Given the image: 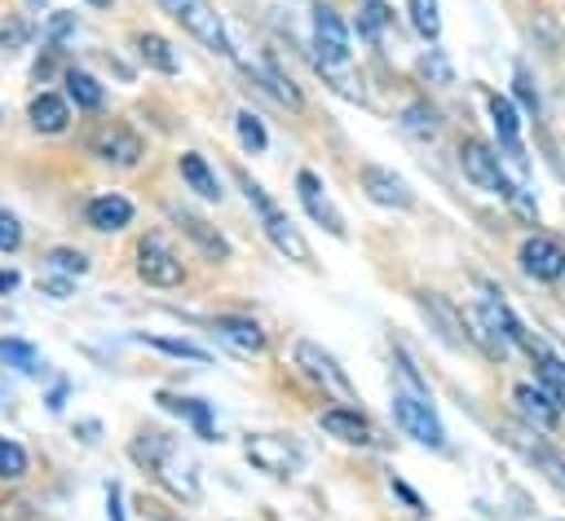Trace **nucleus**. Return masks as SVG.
<instances>
[{"label": "nucleus", "instance_id": "nucleus-28", "mask_svg": "<svg viewBox=\"0 0 565 521\" xmlns=\"http://www.w3.org/2000/svg\"><path fill=\"white\" fill-rule=\"evenodd\" d=\"M0 362L22 371V375H35L40 371V353L26 344V340H0Z\"/></svg>", "mask_w": 565, "mask_h": 521}, {"label": "nucleus", "instance_id": "nucleus-30", "mask_svg": "<svg viewBox=\"0 0 565 521\" xmlns=\"http://www.w3.org/2000/svg\"><path fill=\"white\" fill-rule=\"evenodd\" d=\"M260 79H265V88H269V93H274V97H278L282 106H291V110H300V106H305L300 88H296V84H291V79H287V75H282V71L274 66V62H269V66L260 71Z\"/></svg>", "mask_w": 565, "mask_h": 521}, {"label": "nucleus", "instance_id": "nucleus-1", "mask_svg": "<svg viewBox=\"0 0 565 521\" xmlns=\"http://www.w3.org/2000/svg\"><path fill=\"white\" fill-rule=\"evenodd\" d=\"M459 168H463V177H468L477 190L499 194V199H503V203H512L525 221H539L534 199H530L516 181H508V172H503V163H499V150H494V146H486L481 137H468V141L459 146Z\"/></svg>", "mask_w": 565, "mask_h": 521}, {"label": "nucleus", "instance_id": "nucleus-40", "mask_svg": "<svg viewBox=\"0 0 565 521\" xmlns=\"http://www.w3.org/2000/svg\"><path fill=\"white\" fill-rule=\"evenodd\" d=\"M393 495H402V499L411 503V512H428V508H424V499H419V495H415L406 481H393Z\"/></svg>", "mask_w": 565, "mask_h": 521}, {"label": "nucleus", "instance_id": "nucleus-5", "mask_svg": "<svg viewBox=\"0 0 565 521\" xmlns=\"http://www.w3.org/2000/svg\"><path fill=\"white\" fill-rule=\"evenodd\" d=\"M203 49H212V53H234V44H230V35H225V22H221V13L207 4V0H159Z\"/></svg>", "mask_w": 565, "mask_h": 521}, {"label": "nucleus", "instance_id": "nucleus-24", "mask_svg": "<svg viewBox=\"0 0 565 521\" xmlns=\"http://www.w3.org/2000/svg\"><path fill=\"white\" fill-rule=\"evenodd\" d=\"M402 132H406V137H415V141H433V137L441 132V119H437V110H433V106L411 102V106L402 110Z\"/></svg>", "mask_w": 565, "mask_h": 521}, {"label": "nucleus", "instance_id": "nucleus-45", "mask_svg": "<svg viewBox=\"0 0 565 521\" xmlns=\"http://www.w3.org/2000/svg\"><path fill=\"white\" fill-rule=\"evenodd\" d=\"M88 4H110V0H88Z\"/></svg>", "mask_w": 565, "mask_h": 521}, {"label": "nucleus", "instance_id": "nucleus-32", "mask_svg": "<svg viewBox=\"0 0 565 521\" xmlns=\"http://www.w3.org/2000/svg\"><path fill=\"white\" fill-rule=\"evenodd\" d=\"M411 26H415L424 40H437V35H441V13H437V0H411Z\"/></svg>", "mask_w": 565, "mask_h": 521}, {"label": "nucleus", "instance_id": "nucleus-19", "mask_svg": "<svg viewBox=\"0 0 565 521\" xmlns=\"http://www.w3.org/2000/svg\"><path fill=\"white\" fill-rule=\"evenodd\" d=\"M128 221H132V203L124 194H97V199H88V225L93 230L110 234V230H124Z\"/></svg>", "mask_w": 565, "mask_h": 521}, {"label": "nucleus", "instance_id": "nucleus-6", "mask_svg": "<svg viewBox=\"0 0 565 521\" xmlns=\"http://www.w3.org/2000/svg\"><path fill=\"white\" fill-rule=\"evenodd\" d=\"M313 62H318V71H331V66L349 62V31H344L340 13L327 9V4L313 9Z\"/></svg>", "mask_w": 565, "mask_h": 521}, {"label": "nucleus", "instance_id": "nucleus-44", "mask_svg": "<svg viewBox=\"0 0 565 521\" xmlns=\"http://www.w3.org/2000/svg\"><path fill=\"white\" fill-rule=\"evenodd\" d=\"M18 287V274L13 269H0V291H13Z\"/></svg>", "mask_w": 565, "mask_h": 521}, {"label": "nucleus", "instance_id": "nucleus-42", "mask_svg": "<svg viewBox=\"0 0 565 521\" xmlns=\"http://www.w3.org/2000/svg\"><path fill=\"white\" fill-rule=\"evenodd\" d=\"M106 512H110V521H124V512H119V486L110 481V490H106Z\"/></svg>", "mask_w": 565, "mask_h": 521}, {"label": "nucleus", "instance_id": "nucleus-13", "mask_svg": "<svg viewBox=\"0 0 565 521\" xmlns=\"http://www.w3.org/2000/svg\"><path fill=\"white\" fill-rule=\"evenodd\" d=\"M512 402H516V415L525 419V428H534V433H552L561 424V406L552 402V393L543 384H516Z\"/></svg>", "mask_w": 565, "mask_h": 521}, {"label": "nucleus", "instance_id": "nucleus-20", "mask_svg": "<svg viewBox=\"0 0 565 521\" xmlns=\"http://www.w3.org/2000/svg\"><path fill=\"white\" fill-rule=\"evenodd\" d=\"M172 221H177V225H181V230L203 247V256H212V260H230V243H225V238H221L203 216H194V212H185V208H172Z\"/></svg>", "mask_w": 565, "mask_h": 521}, {"label": "nucleus", "instance_id": "nucleus-31", "mask_svg": "<svg viewBox=\"0 0 565 521\" xmlns=\"http://www.w3.org/2000/svg\"><path fill=\"white\" fill-rule=\"evenodd\" d=\"M234 128H238V141L252 150V155H260L265 146H269V132H265V124H260V115H252V110H238V119H234Z\"/></svg>", "mask_w": 565, "mask_h": 521}, {"label": "nucleus", "instance_id": "nucleus-17", "mask_svg": "<svg viewBox=\"0 0 565 521\" xmlns=\"http://www.w3.org/2000/svg\"><path fill=\"white\" fill-rule=\"evenodd\" d=\"M419 300V313L433 322V331H437V340L441 344H450V349H463V340H468V327H463V318L437 296V291H424V296H415Z\"/></svg>", "mask_w": 565, "mask_h": 521}, {"label": "nucleus", "instance_id": "nucleus-14", "mask_svg": "<svg viewBox=\"0 0 565 521\" xmlns=\"http://www.w3.org/2000/svg\"><path fill=\"white\" fill-rule=\"evenodd\" d=\"M296 366L313 380V384H322V389H335V393H353V384H349V375L335 366V358L327 353V349H318L313 340H296Z\"/></svg>", "mask_w": 565, "mask_h": 521}, {"label": "nucleus", "instance_id": "nucleus-10", "mask_svg": "<svg viewBox=\"0 0 565 521\" xmlns=\"http://www.w3.org/2000/svg\"><path fill=\"white\" fill-rule=\"evenodd\" d=\"M247 459H252V468H260V472H269V477H291V472H300V464H305V455H300L291 442L269 437V433H260V437L247 442Z\"/></svg>", "mask_w": 565, "mask_h": 521}, {"label": "nucleus", "instance_id": "nucleus-36", "mask_svg": "<svg viewBox=\"0 0 565 521\" xmlns=\"http://www.w3.org/2000/svg\"><path fill=\"white\" fill-rule=\"evenodd\" d=\"M512 79H516V102H521L530 115H539V88H534L530 71H525V66H516V75H512Z\"/></svg>", "mask_w": 565, "mask_h": 521}, {"label": "nucleus", "instance_id": "nucleus-7", "mask_svg": "<svg viewBox=\"0 0 565 521\" xmlns=\"http://www.w3.org/2000/svg\"><path fill=\"white\" fill-rule=\"evenodd\" d=\"M137 274H141L150 287H181L185 265H181V256H177L159 234H150V238H141V247H137Z\"/></svg>", "mask_w": 565, "mask_h": 521}, {"label": "nucleus", "instance_id": "nucleus-26", "mask_svg": "<svg viewBox=\"0 0 565 521\" xmlns=\"http://www.w3.org/2000/svg\"><path fill=\"white\" fill-rule=\"evenodd\" d=\"M534 366H539V384H543V389L552 393V402L565 411V362L547 349L543 358H534Z\"/></svg>", "mask_w": 565, "mask_h": 521}, {"label": "nucleus", "instance_id": "nucleus-22", "mask_svg": "<svg viewBox=\"0 0 565 521\" xmlns=\"http://www.w3.org/2000/svg\"><path fill=\"white\" fill-rule=\"evenodd\" d=\"M137 53H141V62H146V66H154V71H163V75H177V71H181L177 49H172L163 35H154V31L137 35Z\"/></svg>", "mask_w": 565, "mask_h": 521}, {"label": "nucleus", "instance_id": "nucleus-2", "mask_svg": "<svg viewBox=\"0 0 565 521\" xmlns=\"http://www.w3.org/2000/svg\"><path fill=\"white\" fill-rule=\"evenodd\" d=\"M132 459L146 464L150 472H159V481H163L172 495L199 499V468H194V459H190L172 437H163V433H141V437L132 442Z\"/></svg>", "mask_w": 565, "mask_h": 521}, {"label": "nucleus", "instance_id": "nucleus-38", "mask_svg": "<svg viewBox=\"0 0 565 521\" xmlns=\"http://www.w3.org/2000/svg\"><path fill=\"white\" fill-rule=\"evenodd\" d=\"M22 247V225L13 212H0V252H18Z\"/></svg>", "mask_w": 565, "mask_h": 521}, {"label": "nucleus", "instance_id": "nucleus-18", "mask_svg": "<svg viewBox=\"0 0 565 521\" xmlns=\"http://www.w3.org/2000/svg\"><path fill=\"white\" fill-rule=\"evenodd\" d=\"M212 331H216L221 344H230V349L243 353V358H252V353L265 349V331H260L252 318H234V313H225V318L212 322Z\"/></svg>", "mask_w": 565, "mask_h": 521}, {"label": "nucleus", "instance_id": "nucleus-33", "mask_svg": "<svg viewBox=\"0 0 565 521\" xmlns=\"http://www.w3.org/2000/svg\"><path fill=\"white\" fill-rule=\"evenodd\" d=\"M146 344L172 353V358H190V362H212V353L203 344H190V340H172V336H146Z\"/></svg>", "mask_w": 565, "mask_h": 521}, {"label": "nucleus", "instance_id": "nucleus-29", "mask_svg": "<svg viewBox=\"0 0 565 521\" xmlns=\"http://www.w3.org/2000/svg\"><path fill=\"white\" fill-rule=\"evenodd\" d=\"M159 402H163L168 411H177V415L194 419L199 437H212V415H207V406H203V402H190V397H172V393H159Z\"/></svg>", "mask_w": 565, "mask_h": 521}, {"label": "nucleus", "instance_id": "nucleus-12", "mask_svg": "<svg viewBox=\"0 0 565 521\" xmlns=\"http://www.w3.org/2000/svg\"><path fill=\"white\" fill-rule=\"evenodd\" d=\"M362 190H366V199H371V203H380V208H397V212L415 208V194H411L406 177H397L393 168L366 163V168H362Z\"/></svg>", "mask_w": 565, "mask_h": 521}, {"label": "nucleus", "instance_id": "nucleus-25", "mask_svg": "<svg viewBox=\"0 0 565 521\" xmlns=\"http://www.w3.org/2000/svg\"><path fill=\"white\" fill-rule=\"evenodd\" d=\"M508 442H512V446H521V450H525V459H530V464H539V468H543V472L565 490V455L547 450L543 442H525V437H508Z\"/></svg>", "mask_w": 565, "mask_h": 521}, {"label": "nucleus", "instance_id": "nucleus-9", "mask_svg": "<svg viewBox=\"0 0 565 521\" xmlns=\"http://www.w3.org/2000/svg\"><path fill=\"white\" fill-rule=\"evenodd\" d=\"M486 106H490V124H494L499 150L508 155V163H512L516 172H525V146H521V110L512 106V97H499V93H490V97H486Z\"/></svg>", "mask_w": 565, "mask_h": 521}, {"label": "nucleus", "instance_id": "nucleus-35", "mask_svg": "<svg viewBox=\"0 0 565 521\" xmlns=\"http://www.w3.org/2000/svg\"><path fill=\"white\" fill-rule=\"evenodd\" d=\"M49 265L62 269V274H84L88 269V256L84 252H71V247H53L49 252Z\"/></svg>", "mask_w": 565, "mask_h": 521}, {"label": "nucleus", "instance_id": "nucleus-16", "mask_svg": "<svg viewBox=\"0 0 565 521\" xmlns=\"http://www.w3.org/2000/svg\"><path fill=\"white\" fill-rule=\"evenodd\" d=\"M93 155L106 159V163H119V168H132L141 159V137L124 124H106L97 137H93Z\"/></svg>", "mask_w": 565, "mask_h": 521}, {"label": "nucleus", "instance_id": "nucleus-4", "mask_svg": "<svg viewBox=\"0 0 565 521\" xmlns=\"http://www.w3.org/2000/svg\"><path fill=\"white\" fill-rule=\"evenodd\" d=\"M393 419L402 424L406 437H415L428 450L446 446V428L437 419V411L428 406V393H411V389H393Z\"/></svg>", "mask_w": 565, "mask_h": 521}, {"label": "nucleus", "instance_id": "nucleus-15", "mask_svg": "<svg viewBox=\"0 0 565 521\" xmlns=\"http://www.w3.org/2000/svg\"><path fill=\"white\" fill-rule=\"evenodd\" d=\"M318 424H322V433H331L335 442H349V446H375V442H380L375 424H371L366 415L349 411V406H331V411H322Z\"/></svg>", "mask_w": 565, "mask_h": 521}, {"label": "nucleus", "instance_id": "nucleus-23", "mask_svg": "<svg viewBox=\"0 0 565 521\" xmlns=\"http://www.w3.org/2000/svg\"><path fill=\"white\" fill-rule=\"evenodd\" d=\"M181 181L194 190V194H203V199H221V185H216V172L203 163V155H194V150H185L181 155Z\"/></svg>", "mask_w": 565, "mask_h": 521}, {"label": "nucleus", "instance_id": "nucleus-11", "mask_svg": "<svg viewBox=\"0 0 565 521\" xmlns=\"http://www.w3.org/2000/svg\"><path fill=\"white\" fill-rule=\"evenodd\" d=\"M296 199L305 203V212H309L327 234L344 238V216H340V212H335V203L327 199V190H322V177H318V172H309V168H300V172H296Z\"/></svg>", "mask_w": 565, "mask_h": 521}, {"label": "nucleus", "instance_id": "nucleus-34", "mask_svg": "<svg viewBox=\"0 0 565 521\" xmlns=\"http://www.w3.org/2000/svg\"><path fill=\"white\" fill-rule=\"evenodd\" d=\"M26 472V450L9 437H0V481H18Z\"/></svg>", "mask_w": 565, "mask_h": 521}, {"label": "nucleus", "instance_id": "nucleus-27", "mask_svg": "<svg viewBox=\"0 0 565 521\" xmlns=\"http://www.w3.org/2000/svg\"><path fill=\"white\" fill-rule=\"evenodd\" d=\"M66 93H71V102H75V106H84V110H97V106L106 102L102 84H97L88 71H71V75H66Z\"/></svg>", "mask_w": 565, "mask_h": 521}, {"label": "nucleus", "instance_id": "nucleus-8", "mask_svg": "<svg viewBox=\"0 0 565 521\" xmlns=\"http://www.w3.org/2000/svg\"><path fill=\"white\" fill-rule=\"evenodd\" d=\"M521 269H525L534 283L565 278V243L552 238V234H530V238L521 243Z\"/></svg>", "mask_w": 565, "mask_h": 521}, {"label": "nucleus", "instance_id": "nucleus-21", "mask_svg": "<svg viewBox=\"0 0 565 521\" xmlns=\"http://www.w3.org/2000/svg\"><path fill=\"white\" fill-rule=\"evenodd\" d=\"M26 119H31L35 132H62V128L71 124V106H66L57 93H40V97H31V106H26Z\"/></svg>", "mask_w": 565, "mask_h": 521}, {"label": "nucleus", "instance_id": "nucleus-43", "mask_svg": "<svg viewBox=\"0 0 565 521\" xmlns=\"http://www.w3.org/2000/svg\"><path fill=\"white\" fill-rule=\"evenodd\" d=\"M44 291H53V296H57V300H62V296H66V291H71V283H66V278H57V283H44Z\"/></svg>", "mask_w": 565, "mask_h": 521}, {"label": "nucleus", "instance_id": "nucleus-39", "mask_svg": "<svg viewBox=\"0 0 565 521\" xmlns=\"http://www.w3.org/2000/svg\"><path fill=\"white\" fill-rule=\"evenodd\" d=\"M71 31H75V18H66V13H57V18L49 22V35H53V40H66Z\"/></svg>", "mask_w": 565, "mask_h": 521}, {"label": "nucleus", "instance_id": "nucleus-37", "mask_svg": "<svg viewBox=\"0 0 565 521\" xmlns=\"http://www.w3.org/2000/svg\"><path fill=\"white\" fill-rule=\"evenodd\" d=\"M388 18H393V13H388V9L380 4V0H371V4L362 9V18H358V26H362V31H366V35L375 40V35H380V26H384Z\"/></svg>", "mask_w": 565, "mask_h": 521}, {"label": "nucleus", "instance_id": "nucleus-41", "mask_svg": "<svg viewBox=\"0 0 565 521\" xmlns=\"http://www.w3.org/2000/svg\"><path fill=\"white\" fill-rule=\"evenodd\" d=\"M424 71H433V75H437L441 84H450V66H446V62H441L437 53H433V57H424Z\"/></svg>", "mask_w": 565, "mask_h": 521}, {"label": "nucleus", "instance_id": "nucleus-3", "mask_svg": "<svg viewBox=\"0 0 565 521\" xmlns=\"http://www.w3.org/2000/svg\"><path fill=\"white\" fill-rule=\"evenodd\" d=\"M238 181H243V190H247V203L260 212L265 238H269V243H274V247L287 256V260H300V265H309V260H313V252H309V243L300 238V230H296V225H291V221L278 212V203H274V199H269V194H265V190H260V185H256L247 172H238Z\"/></svg>", "mask_w": 565, "mask_h": 521}]
</instances>
